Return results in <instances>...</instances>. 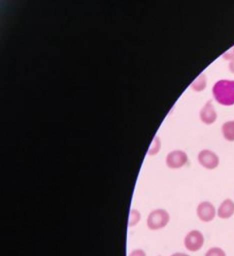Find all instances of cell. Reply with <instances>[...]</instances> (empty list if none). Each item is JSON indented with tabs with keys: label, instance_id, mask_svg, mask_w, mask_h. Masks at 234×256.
<instances>
[{
	"label": "cell",
	"instance_id": "8992f818",
	"mask_svg": "<svg viewBox=\"0 0 234 256\" xmlns=\"http://www.w3.org/2000/svg\"><path fill=\"white\" fill-rule=\"evenodd\" d=\"M196 215L198 219L204 222H210L217 216V210L212 202H202L196 208Z\"/></svg>",
	"mask_w": 234,
	"mask_h": 256
},
{
	"label": "cell",
	"instance_id": "9c48e42d",
	"mask_svg": "<svg viewBox=\"0 0 234 256\" xmlns=\"http://www.w3.org/2000/svg\"><path fill=\"white\" fill-rule=\"evenodd\" d=\"M222 134L226 140L234 142V120L224 123L222 126Z\"/></svg>",
	"mask_w": 234,
	"mask_h": 256
},
{
	"label": "cell",
	"instance_id": "ba28073f",
	"mask_svg": "<svg viewBox=\"0 0 234 256\" xmlns=\"http://www.w3.org/2000/svg\"><path fill=\"white\" fill-rule=\"evenodd\" d=\"M200 118L206 124H212L217 119V114L213 104L209 101L200 112Z\"/></svg>",
	"mask_w": 234,
	"mask_h": 256
},
{
	"label": "cell",
	"instance_id": "30bf717a",
	"mask_svg": "<svg viewBox=\"0 0 234 256\" xmlns=\"http://www.w3.org/2000/svg\"><path fill=\"white\" fill-rule=\"evenodd\" d=\"M207 84L206 76L204 74H200L192 84V88L196 92H202L204 89Z\"/></svg>",
	"mask_w": 234,
	"mask_h": 256
},
{
	"label": "cell",
	"instance_id": "277c9868",
	"mask_svg": "<svg viewBox=\"0 0 234 256\" xmlns=\"http://www.w3.org/2000/svg\"><path fill=\"white\" fill-rule=\"evenodd\" d=\"M197 160L200 164L206 170H214L220 164V159L217 154L208 149L200 151L197 156Z\"/></svg>",
	"mask_w": 234,
	"mask_h": 256
},
{
	"label": "cell",
	"instance_id": "6da1fadb",
	"mask_svg": "<svg viewBox=\"0 0 234 256\" xmlns=\"http://www.w3.org/2000/svg\"><path fill=\"white\" fill-rule=\"evenodd\" d=\"M213 94L220 104L232 106L234 104V81L219 80L214 86Z\"/></svg>",
	"mask_w": 234,
	"mask_h": 256
},
{
	"label": "cell",
	"instance_id": "7a4b0ae2",
	"mask_svg": "<svg viewBox=\"0 0 234 256\" xmlns=\"http://www.w3.org/2000/svg\"><path fill=\"white\" fill-rule=\"evenodd\" d=\"M170 220V216L168 212L163 208H158L149 214L146 224L149 230L158 231L165 228L168 224Z\"/></svg>",
	"mask_w": 234,
	"mask_h": 256
},
{
	"label": "cell",
	"instance_id": "52a82bcc",
	"mask_svg": "<svg viewBox=\"0 0 234 256\" xmlns=\"http://www.w3.org/2000/svg\"><path fill=\"white\" fill-rule=\"evenodd\" d=\"M234 215V202L230 198H226L221 202L217 209V216L222 220L231 218Z\"/></svg>",
	"mask_w": 234,
	"mask_h": 256
},
{
	"label": "cell",
	"instance_id": "2e32d148",
	"mask_svg": "<svg viewBox=\"0 0 234 256\" xmlns=\"http://www.w3.org/2000/svg\"><path fill=\"white\" fill-rule=\"evenodd\" d=\"M230 69L232 72L234 73V58L232 60V62L230 64Z\"/></svg>",
	"mask_w": 234,
	"mask_h": 256
},
{
	"label": "cell",
	"instance_id": "3957f363",
	"mask_svg": "<svg viewBox=\"0 0 234 256\" xmlns=\"http://www.w3.org/2000/svg\"><path fill=\"white\" fill-rule=\"evenodd\" d=\"M204 234L200 230H192L184 238V246L188 251L190 252L200 251L204 246Z\"/></svg>",
	"mask_w": 234,
	"mask_h": 256
},
{
	"label": "cell",
	"instance_id": "8fae6325",
	"mask_svg": "<svg viewBox=\"0 0 234 256\" xmlns=\"http://www.w3.org/2000/svg\"><path fill=\"white\" fill-rule=\"evenodd\" d=\"M140 219H141V214H140V212L138 211L137 210H132L130 211V222H128L130 226H136L140 222Z\"/></svg>",
	"mask_w": 234,
	"mask_h": 256
},
{
	"label": "cell",
	"instance_id": "7c38bea8",
	"mask_svg": "<svg viewBox=\"0 0 234 256\" xmlns=\"http://www.w3.org/2000/svg\"><path fill=\"white\" fill-rule=\"evenodd\" d=\"M204 256H226V252L218 246H214L208 250Z\"/></svg>",
	"mask_w": 234,
	"mask_h": 256
},
{
	"label": "cell",
	"instance_id": "9a60e30c",
	"mask_svg": "<svg viewBox=\"0 0 234 256\" xmlns=\"http://www.w3.org/2000/svg\"><path fill=\"white\" fill-rule=\"evenodd\" d=\"M170 256H190L188 255V254L182 253V252H176V253H174L172 254Z\"/></svg>",
	"mask_w": 234,
	"mask_h": 256
},
{
	"label": "cell",
	"instance_id": "4fadbf2b",
	"mask_svg": "<svg viewBox=\"0 0 234 256\" xmlns=\"http://www.w3.org/2000/svg\"><path fill=\"white\" fill-rule=\"evenodd\" d=\"M161 148V141L160 138L156 137L154 138L152 146H151L150 150H148V154L150 156H154L159 152Z\"/></svg>",
	"mask_w": 234,
	"mask_h": 256
},
{
	"label": "cell",
	"instance_id": "5bb4252c",
	"mask_svg": "<svg viewBox=\"0 0 234 256\" xmlns=\"http://www.w3.org/2000/svg\"><path fill=\"white\" fill-rule=\"evenodd\" d=\"M128 256H146V254L144 250L138 248V250H134Z\"/></svg>",
	"mask_w": 234,
	"mask_h": 256
},
{
	"label": "cell",
	"instance_id": "5b68a950",
	"mask_svg": "<svg viewBox=\"0 0 234 256\" xmlns=\"http://www.w3.org/2000/svg\"><path fill=\"white\" fill-rule=\"evenodd\" d=\"M188 162V156L183 150H175L171 151L166 158V164L170 169L178 170L185 166Z\"/></svg>",
	"mask_w": 234,
	"mask_h": 256
}]
</instances>
